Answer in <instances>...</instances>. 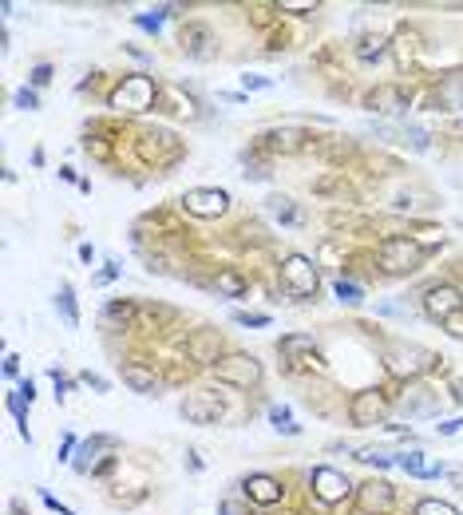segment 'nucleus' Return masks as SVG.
Returning a JSON list of instances; mask_svg holds the SVG:
<instances>
[{
    "label": "nucleus",
    "mask_w": 463,
    "mask_h": 515,
    "mask_svg": "<svg viewBox=\"0 0 463 515\" xmlns=\"http://www.w3.org/2000/svg\"><path fill=\"white\" fill-rule=\"evenodd\" d=\"M384 365H388V373H392V376L412 381V376L428 373L432 365H436V353H432V349H424V345H404L400 342V345H388Z\"/></svg>",
    "instance_id": "nucleus-1"
},
{
    "label": "nucleus",
    "mask_w": 463,
    "mask_h": 515,
    "mask_svg": "<svg viewBox=\"0 0 463 515\" xmlns=\"http://www.w3.org/2000/svg\"><path fill=\"white\" fill-rule=\"evenodd\" d=\"M282 282H285V290L293 293V298H313L321 286V278H317V266L309 262L305 254H290L282 262Z\"/></svg>",
    "instance_id": "nucleus-2"
},
{
    "label": "nucleus",
    "mask_w": 463,
    "mask_h": 515,
    "mask_svg": "<svg viewBox=\"0 0 463 515\" xmlns=\"http://www.w3.org/2000/svg\"><path fill=\"white\" fill-rule=\"evenodd\" d=\"M151 104H155L151 76H127L123 84L111 91V107H119V112H147Z\"/></svg>",
    "instance_id": "nucleus-3"
},
{
    "label": "nucleus",
    "mask_w": 463,
    "mask_h": 515,
    "mask_svg": "<svg viewBox=\"0 0 463 515\" xmlns=\"http://www.w3.org/2000/svg\"><path fill=\"white\" fill-rule=\"evenodd\" d=\"M420 242H412V238H388L381 242V266L388 274H412L416 266H420Z\"/></svg>",
    "instance_id": "nucleus-4"
},
{
    "label": "nucleus",
    "mask_w": 463,
    "mask_h": 515,
    "mask_svg": "<svg viewBox=\"0 0 463 515\" xmlns=\"http://www.w3.org/2000/svg\"><path fill=\"white\" fill-rule=\"evenodd\" d=\"M218 381L234 384V389H254L257 381H262V365L254 361V357L238 353V357H226V361H218Z\"/></svg>",
    "instance_id": "nucleus-5"
},
{
    "label": "nucleus",
    "mask_w": 463,
    "mask_h": 515,
    "mask_svg": "<svg viewBox=\"0 0 463 515\" xmlns=\"http://www.w3.org/2000/svg\"><path fill=\"white\" fill-rule=\"evenodd\" d=\"M182 207H187V215H194V218H222L230 210V195L218 187H198V190H187Z\"/></svg>",
    "instance_id": "nucleus-6"
},
{
    "label": "nucleus",
    "mask_w": 463,
    "mask_h": 515,
    "mask_svg": "<svg viewBox=\"0 0 463 515\" xmlns=\"http://www.w3.org/2000/svg\"><path fill=\"white\" fill-rule=\"evenodd\" d=\"M384 412H388V397H384L381 389H365V393H357L353 404H349V417H353V425H360V428L381 425Z\"/></svg>",
    "instance_id": "nucleus-7"
},
{
    "label": "nucleus",
    "mask_w": 463,
    "mask_h": 515,
    "mask_svg": "<svg viewBox=\"0 0 463 515\" xmlns=\"http://www.w3.org/2000/svg\"><path fill=\"white\" fill-rule=\"evenodd\" d=\"M179 412L190 420V425H218L222 412H226V404H222L215 393H190Z\"/></svg>",
    "instance_id": "nucleus-8"
},
{
    "label": "nucleus",
    "mask_w": 463,
    "mask_h": 515,
    "mask_svg": "<svg viewBox=\"0 0 463 515\" xmlns=\"http://www.w3.org/2000/svg\"><path fill=\"white\" fill-rule=\"evenodd\" d=\"M459 309H463V298H459L456 286H432L424 293V314L432 321H451Z\"/></svg>",
    "instance_id": "nucleus-9"
},
{
    "label": "nucleus",
    "mask_w": 463,
    "mask_h": 515,
    "mask_svg": "<svg viewBox=\"0 0 463 515\" xmlns=\"http://www.w3.org/2000/svg\"><path fill=\"white\" fill-rule=\"evenodd\" d=\"M313 492H317V500H325V503H341L349 492H353V484H349V476L337 472V468H317V472H313Z\"/></svg>",
    "instance_id": "nucleus-10"
},
{
    "label": "nucleus",
    "mask_w": 463,
    "mask_h": 515,
    "mask_svg": "<svg viewBox=\"0 0 463 515\" xmlns=\"http://www.w3.org/2000/svg\"><path fill=\"white\" fill-rule=\"evenodd\" d=\"M396 409H400L404 417H432V412L440 409V401H436V393H432V389L412 384V389H404V397L396 401Z\"/></svg>",
    "instance_id": "nucleus-11"
},
{
    "label": "nucleus",
    "mask_w": 463,
    "mask_h": 515,
    "mask_svg": "<svg viewBox=\"0 0 463 515\" xmlns=\"http://www.w3.org/2000/svg\"><path fill=\"white\" fill-rule=\"evenodd\" d=\"M360 508L365 511H388L392 508V484L388 480H368L365 487H360Z\"/></svg>",
    "instance_id": "nucleus-12"
},
{
    "label": "nucleus",
    "mask_w": 463,
    "mask_h": 515,
    "mask_svg": "<svg viewBox=\"0 0 463 515\" xmlns=\"http://www.w3.org/2000/svg\"><path fill=\"white\" fill-rule=\"evenodd\" d=\"M396 464H400L408 476H420V480H436V476L448 472L443 464H432V460H424V452H416V448H412V452H396Z\"/></svg>",
    "instance_id": "nucleus-13"
},
{
    "label": "nucleus",
    "mask_w": 463,
    "mask_h": 515,
    "mask_svg": "<svg viewBox=\"0 0 463 515\" xmlns=\"http://www.w3.org/2000/svg\"><path fill=\"white\" fill-rule=\"evenodd\" d=\"M246 495L254 503H277V500H282V484H277L274 476L257 472V476H249V480H246Z\"/></svg>",
    "instance_id": "nucleus-14"
},
{
    "label": "nucleus",
    "mask_w": 463,
    "mask_h": 515,
    "mask_svg": "<svg viewBox=\"0 0 463 515\" xmlns=\"http://www.w3.org/2000/svg\"><path fill=\"white\" fill-rule=\"evenodd\" d=\"M436 99L443 104V112H463V72H451V76H443Z\"/></svg>",
    "instance_id": "nucleus-15"
},
{
    "label": "nucleus",
    "mask_w": 463,
    "mask_h": 515,
    "mask_svg": "<svg viewBox=\"0 0 463 515\" xmlns=\"http://www.w3.org/2000/svg\"><path fill=\"white\" fill-rule=\"evenodd\" d=\"M187 353L194 361H218V333H198L187 342Z\"/></svg>",
    "instance_id": "nucleus-16"
},
{
    "label": "nucleus",
    "mask_w": 463,
    "mask_h": 515,
    "mask_svg": "<svg viewBox=\"0 0 463 515\" xmlns=\"http://www.w3.org/2000/svg\"><path fill=\"white\" fill-rule=\"evenodd\" d=\"M265 210H270L277 223H285V226H298V223H301V215H298V207H293V198H285V195H274L270 202H265Z\"/></svg>",
    "instance_id": "nucleus-17"
},
{
    "label": "nucleus",
    "mask_w": 463,
    "mask_h": 515,
    "mask_svg": "<svg viewBox=\"0 0 463 515\" xmlns=\"http://www.w3.org/2000/svg\"><path fill=\"white\" fill-rule=\"evenodd\" d=\"M123 381L131 384L135 393H151V389H155V373L143 369V365H127V369H123Z\"/></svg>",
    "instance_id": "nucleus-18"
},
{
    "label": "nucleus",
    "mask_w": 463,
    "mask_h": 515,
    "mask_svg": "<svg viewBox=\"0 0 463 515\" xmlns=\"http://www.w3.org/2000/svg\"><path fill=\"white\" fill-rule=\"evenodd\" d=\"M55 306H60V314L68 325H80V309H76V293H72V286H60V293H55Z\"/></svg>",
    "instance_id": "nucleus-19"
},
{
    "label": "nucleus",
    "mask_w": 463,
    "mask_h": 515,
    "mask_svg": "<svg viewBox=\"0 0 463 515\" xmlns=\"http://www.w3.org/2000/svg\"><path fill=\"white\" fill-rule=\"evenodd\" d=\"M270 420H274L277 432H285V436H298V432H301V425H293V417H290V409H285V404H274Z\"/></svg>",
    "instance_id": "nucleus-20"
},
{
    "label": "nucleus",
    "mask_w": 463,
    "mask_h": 515,
    "mask_svg": "<svg viewBox=\"0 0 463 515\" xmlns=\"http://www.w3.org/2000/svg\"><path fill=\"white\" fill-rule=\"evenodd\" d=\"M412 56H416V32L404 29L400 36H396V60H400V63H408Z\"/></svg>",
    "instance_id": "nucleus-21"
},
{
    "label": "nucleus",
    "mask_w": 463,
    "mask_h": 515,
    "mask_svg": "<svg viewBox=\"0 0 463 515\" xmlns=\"http://www.w3.org/2000/svg\"><path fill=\"white\" fill-rule=\"evenodd\" d=\"M416 515H459L451 503H443V500H420L416 503Z\"/></svg>",
    "instance_id": "nucleus-22"
},
{
    "label": "nucleus",
    "mask_w": 463,
    "mask_h": 515,
    "mask_svg": "<svg viewBox=\"0 0 463 515\" xmlns=\"http://www.w3.org/2000/svg\"><path fill=\"white\" fill-rule=\"evenodd\" d=\"M384 52V36H365L360 40V48H357V56L360 60H373V56H381Z\"/></svg>",
    "instance_id": "nucleus-23"
},
{
    "label": "nucleus",
    "mask_w": 463,
    "mask_h": 515,
    "mask_svg": "<svg viewBox=\"0 0 463 515\" xmlns=\"http://www.w3.org/2000/svg\"><path fill=\"white\" fill-rule=\"evenodd\" d=\"M337 298L345 301V306H360V301H365V293H360V286H353V282L341 278L337 282Z\"/></svg>",
    "instance_id": "nucleus-24"
},
{
    "label": "nucleus",
    "mask_w": 463,
    "mask_h": 515,
    "mask_svg": "<svg viewBox=\"0 0 463 515\" xmlns=\"http://www.w3.org/2000/svg\"><path fill=\"white\" fill-rule=\"evenodd\" d=\"M218 290H222V293H230V298H238V293L246 290V282L238 278V274H218Z\"/></svg>",
    "instance_id": "nucleus-25"
},
{
    "label": "nucleus",
    "mask_w": 463,
    "mask_h": 515,
    "mask_svg": "<svg viewBox=\"0 0 463 515\" xmlns=\"http://www.w3.org/2000/svg\"><path fill=\"white\" fill-rule=\"evenodd\" d=\"M218 515H254V511H249L242 500H222L218 503Z\"/></svg>",
    "instance_id": "nucleus-26"
},
{
    "label": "nucleus",
    "mask_w": 463,
    "mask_h": 515,
    "mask_svg": "<svg viewBox=\"0 0 463 515\" xmlns=\"http://www.w3.org/2000/svg\"><path fill=\"white\" fill-rule=\"evenodd\" d=\"M234 321H238V325H270V317H265V314H246V309H234Z\"/></svg>",
    "instance_id": "nucleus-27"
},
{
    "label": "nucleus",
    "mask_w": 463,
    "mask_h": 515,
    "mask_svg": "<svg viewBox=\"0 0 463 515\" xmlns=\"http://www.w3.org/2000/svg\"><path fill=\"white\" fill-rule=\"evenodd\" d=\"M242 88L246 91H265V88H274V80L270 76H242Z\"/></svg>",
    "instance_id": "nucleus-28"
},
{
    "label": "nucleus",
    "mask_w": 463,
    "mask_h": 515,
    "mask_svg": "<svg viewBox=\"0 0 463 515\" xmlns=\"http://www.w3.org/2000/svg\"><path fill=\"white\" fill-rule=\"evenodd\" d=\"M16 107H24V112H36V91H28V88L16 91Z\"/></svg>",
    "instance_id": "nucleus-29"
},
{
    "label": "nucleus",
    "mask_w": 463,
    "mask_h": 515,
    "mask_svg": "<svg viewBox=\"0 0 463 515\" xmlns=\"http://www.w3.org/2000/svg\"><path fill=\"white\" fill-rule=\"evenodd\" d=\"M107 317L127 321V317H131V306H127V301H115V306H107Z\"/></svg>",
    "instance_id": "nucleus-30"
},
{
    "label": "nucleus",
    "mask_w": 463,
    "mask_h": 515,
    "mask_svg": "<svg viewBox=\"0 0 463 515\" xmlns=\"http://www.w3.org/2000/svg\"><path fill=\"white\" fill-rule=\"evenodd\" d=\"M48 80H52V68H48V63H40V68L32 72V84H48Z\"/></svg>",
    "instance_id": "nucleus-31"
},
{
    "label": "nucleus",
    "mask_w": 463,
    "mask_h": 515,
    "mask_svg": "<svg viewBox=\"0 0 463 515\" xmlns=\"http://www.w3.org/2000/svg\"><path fill=\"white\" fill-rule=\"evenodd\" d=\"M83 384H91V389L107 393V381H104V376H96V373H83Z\"/></svg>",
    "instance_id": "nucleus-32"
},
{
    "label": "nucleus",
    "mask_w": 463,
    "mask_h": 515,
    "mask_svg": "<svg viewBox=\"0 0 463 515\" xmlns=\"http://www.w3.org/2000/svg\"><path fill=\"white\" fill-rule=\"evenodd\" d=\"M115 274H119V266H115V262H107V270H104V274H99V278H96V282H111V278H115Z\"/></svg>",
    "instance_id": "nucleus-33"
},
{
    "label": "nucleus",
    "mask_w": 463,
    "mask_h": 515,
    "mask_svg": "<svg viewBox=\"0 0 463 515\" xmlns=\"http://www.w3.org/2000/svg\"><path fill=\"white\" fill-rule=\"evenodd\" d=\"M16 373H21V365H16V357H8V361H4V376H16Z\"/></svg>",
    "instance_id": "nucleus-34"
},
{
    "label": "nucleus",
    "mask_w": 463,
    "mask_h": 515,
    "mask_svg": "<svg viewBox=\"0 0 463 515\" xmlns=\"http://www.w3.org/2000/svg\"><path fill=\"white\" fill-rule=\"evenodd\" d=\"M448 333H451V337H463V321L451 317V321H448Z\"/></svg>",
    "instance_id": "nucleus-35"
},
{
    "label": "nucleus",
    "mask_w": 463,
    "mask_h": 515,
    "mask_svg": "<svg viewBox=\"0 0 463 515\" xmlns=\"http://www.w3.org/2000/svg\"><path fill=\"white\" fill-rule=\"evenodd\" d=\"M21 393H24L28 401H32V397H36V384H32V381H21Z\"/></svg>",
    "instance_id": "nucleus-36"
}]
</instances>
